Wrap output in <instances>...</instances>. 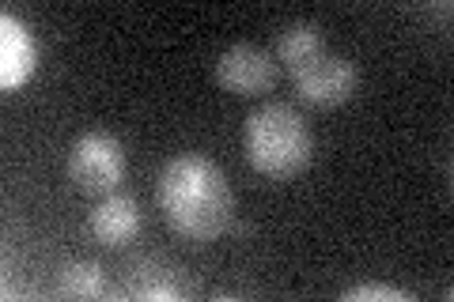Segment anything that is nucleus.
I'll list each match as a JSON object with an SVG mask.
<instances>
[{
  "label": "nucleus",
  "instance_id": "obj_5",
  "mask_svg": "<svg viewBox=\"0 0 454 302\" xmlns=\"http://www.w3.org/2000/svg\"><path fill=\"white\" fill-rule=\"evenodd\" d=\"M216 83L223 91H231L239 98H262L277 88V57L250 46V42H239V46L223 50L216 61Z\"/></svg>",
  "mask_w": 454,
  "mask_h": 302
},
{
  "label": "nucleus",
  "instance_id": "obj_11",
  "mask_svg": "<svg viewBox=\"0 0 454 302\" xmlns=\"http://www.w3.org/2000/svg\"><path fill=\"white\" fill-rule=\"evenodd\" d=\"M345 298L352 302H364V298H387V302H402L409 298L402 287H390V283H360V287H352V291H345Z\"/></svg>",
  "mask_w": 454,
  "mask_h": 302
},
{
  "label": "nucleus",
  "instance_id": "obj_3",
  "mask_svg": "<svg viewBox=\"0 0 454 302\" xmlns=\"http://www.w3.org/2000/svg\"><path fill=\"white\" fill-rule=\"evenodd\" d=\"M125 170H129V159L114 133H98V128L83 133L68 151V178L91 197H110L125 182Z\"/></svg>",
  "mask_w": 454,
  "mask_h": 302
},
{
  "label": "nucleus",
  "instance_id": "obj_10",
  "mask_svg": "<svg viewBox=\"0 0 454 302\" xmlns=\"http://www.w3.org/2000/svg\"><path fill=\"white\" fill-rule=\"evenodd\" d=\"M57 291L68 298H103L110 291L106 272L98 268L95 261H68L57 276Z\"/></svg>",
  "mask_w": 454,
  "mask_h": 302
},
{
  "label": "nucleus",
  "instance_id": "obj_8",
  "mask_svg": "<svg viewBox=\"0 0 454 302\" xmlns=\"http://www.w3.org/2000/svg\"><path fill=\"white\" fill-rule=\"evenodd\" d=\"M322 53H325V35L318 23H292V27H284L277 38V61L288 65L292 72L318 61Z\"/></svg>",
  "mask_w": 454,
  "mask_h": 302
},
{
  "label": "nucleus",
  "instance_id": "obj_4",
  "mask_svg": "<svg viewBox=\"0 0 454 302\" xmlns=\"http://www.w3.org/2000/svg\"><path fill=\"white\" fill-rule=\"evenodd\" d=\"M360 88L356 65L345 61L337 53H322L318 61H310L307 68L295 72V95L315 110H337L345 106Z\"/></svg>",
  "mask_w": 454,
  "mask_h": 302
},
{
  "label": "nucleus",
  "instance_id": "obj_1",
  "mask_svg": "<svg viewBox=\"0 0 454 302\" xmlns=\"http://www.w3.org/2000/svg\"><path fill=\"white\" fill-rule=\"evenodd\" d=\"M155 197H160L170 231L197 242V246H208L212 238H220L235 220L231 182L201 151H182L175 159H167Z\"/></svg>",
  "mask_w": 454,
  "mask_h": 302
},
{
  "label": "nucleus",
  "instance_id": "obj_2",
  "mask_svg": "<svg viewBox=\"0 0 454 302\" xmlns=\"http://www.w3.org/2000/svg\"><path fill=\"white\" fill-rule=\"evenodd\" d=\"M247 163L269 182L303 174L315 155V128L307 113L292 103H265L247 118Z\"/></svg>",
  "mask_w": 454,
  "mask_h": 302
},
{
  "label": "nucleus",
  "instance_id": "obj_7",
  "mask_svg": "<svg viewBox=\"0 0 454 302\" xmlns=\"http://www.w3.org/2000/svg\"><path fill=\"white\" fill-rule=\"evenodd\" d=\"M140 231H145V212H140L137 200L125 197V193L103 197L91 212V235L110 250L129 246Z\"/></svg>",
  "mask_w": 454,
  "mask_h": 302
},
{
  "label": "nucleus",
  "instance_id": "obj_9",
  "mask_svg": "<svg viewBox=\"0 0 454 302\" xmlns=\"http://www.w3.org/2000/svg\"><path fill=\"white\" fill-rule=\"evenodd\" d=\"M129 295L145 302H178V298H186V283L178 280V272H170L163 265H140L133 268Z\"/></svg>",
  "mask_w": 454,
  "mask_h": 302
},
{
  "label": "nucleus",
  "instance_id": "obj_6",
  "mask_svg": "<svg viewBox=\"0 0 454 302\" xmlns=\"http://www.w3.org/2000/svg\"><path fill=\"white\" fill-rule=\"evenodd\" d=\"M38 38L16 12L0 16V88L4 91H20L35 80L38 72Z\"/></svg>",
  "mask_w": 454,
  "mask_h": 302
}]
</instances>
